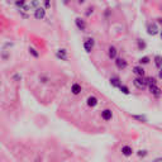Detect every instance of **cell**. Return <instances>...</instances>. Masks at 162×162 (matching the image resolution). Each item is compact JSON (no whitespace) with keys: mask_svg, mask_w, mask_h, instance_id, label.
<instances>
[{"mask_svg":"<svg viewBox=\"0 0 162 162\" xmlns=\"http://www.w3.org/2000/svg\"><path fill=\"white\" fill-rule=\"evenodd\" d=\"M133 85L137 89L139 90H143L144 87L147 86V82H146V79H144V76H137V77L133 80Z\"/></svg>","mask_w":162,"mask_h":162,"instance_id":"cell-1","label":"cell"},{"mask_svg":"<svg viewBox=\"0 0 162 162\" xmlns=\"http://www.w3.org/2000/svg\"><path fill=\"white\" fill-rule=\"evenodd\" d=\"M46 17V9L43 7H37L34 10V18L37 20H42Z\"/></svg>","mask_w":162,"mask_h":162,"instance_id":"cell-2","label":"cell"},{"mask_svg":"<svg viewBox=\"0 0 162 162\" xmlns=\"http://www.w3.org/2000/svg\"><path fill=\"white\" fill-rule=\"evenodd\" d=\"M75 24H76V27L79 28V31H81V32L86 31V22L82 18H80V17H77V18L75 19Z\"/></svg>","mask_w":162,"mask_h":162,"instance_id":"cell-3","label":"cell"},{"mask_svg":"<svg viewBox=\"0 0 162 162\" xmlns=\"http://www.w3.org/2000/svg\"><path fill=\"white\" fill-rule=\"evenodd\" d=\"M158 32H160V28H158V25L156 24V23H151V24L148 25V28H147V33H148L149 36H156Z\"/></svg>","mask_w":162,"mask_h":162,"instance_id":"cell-4","label":"cell"},{"mask_svg":"<svg viewBox=\"0 0 162 162\" xmlns=\"http://www.w3.org/2000/svg\"><path fill=\"white\" fill-rule=\"evenodd\" d=\"M94 45H95V42H94L93 38H87L86 41L84 42V48L86 52H91L94 48Z\"/></svg>","mask_w":162,"mask_h":162,"instance_id":"cell-5","label":"cell"},{"mask_svg":"<svg viewBox=\"0 0 162 162\" xmlns=\"http://www.w3.org/2000/svg\"><path fill=\"white\" fill-rule=\"evenodd\" d=\"M148 86H149V93H151L153 96H156V98H160L161 96V89L157 86V84L156 85H148Z\"/></svg>","mask_w":162,"mask_h":162,"instance_id":"cell-6","label":"cell"},{"mask_svg":"<svg viewBox=\"0 0 162 162\" xmlns=\"http://www.w3.org/2000/svg\"><path fill=\"white\" fill-rule=\"evenodd\" d=\"M101 118L105 122H109V120H111V118H113V111H111L110 109H104V110H101Z\"/></svg>","mask_w":162,"mask_h":162,"instance_id":"cell-7","label":"cell"},{"mask_svg":"<svg viewBox=\"0 0 162 162\" xmlns=\"http://www.w3.org/2000/svg\"><path fill=\"white\" fill-rule=\"evenodd\" d=\"M117 53H118V51H117V48L114 46H110L108 48V57L110 58V60H115V58H117Z\"/></svg>","mask_w":162,"mask_h":162,"instance_id":"cell-8","label":"cell"},{"mask_svg":"<svg viewBox=\"0 0 162 162\" xmlns=\"http://www.w3.org/2000/svg\"><path fill=\"white\" fill-rule=\"evenodd\" d=\"M56 56H57V58H60V60L62 61H67V51L63 48L58 49L57 52H56Z\"/></svg>","mask_w":162,"mask_h":162,"instance_id":"cell-9","label":"cell"},{"mask_svg":"<svg viewBox=\"0 0 162 162\" xmlns=\"http://www.w3.org/2000/svg\"><path fill=\"white\" fill-rule=\"evenodd\" d=\"M115 65L119 70H124L128 63H127V61L124 58H115Z\"/></svg>","mask_w":162,"mask_h":162,"instance_id":"cell-10","label":"cell"},{"mask_svg":"<svg viewBox=\"0 0 162 162\" xmlns=\"http://www.w3.org/2000/svg\"><path fill=\"white\" fill-rule=\"evenodd\" d=\"M86 103H87V105H89L90 108H95L96 105H98V98H96V96H89V98H87V100H86Z\"/></svg>","mask_w":162,"mask_h":162,"instance_id":"cell-11","label":"cell"},{"mask_svg":"<svg viewBox=\"0 0 162 162\" xmlns=\"http://www.w3.org/2000/svg\"><path fill=\"white\" fill-rule=\"evenodd\" d=\"M82 91V87H81V85L80 84H72V86H71V93L73 94V95H79Z\"/></svg>","mask_w":162,"mask_h":162,"instance_id":"cell-12","label":"cell"},{"mask_svg":"<svg viewBox=\"0 0 162 162\" xmlns=\"http://www.w3.org/2000/svg\"><path fill=\"white\" fill-rule=\"evenodd\" d=\"M122 153H123V156H125V157H129V156H132V153H133V149H132L131 146H123L122 147Z\"/></svg>","mask_w":162,"mask_h":162,"instance_id":"cell-13","label":"cell"},{"mask_svg":"<svg viewBox=\"0 0 162 162\" xmlns=\"http://www.w3.org/2000/svg\"><path fill=\"white\" fill-rule=\"evenodd\" d=\"M133 73L137 76H144V69L142 66H135L133 67Z\"/></svg>","mask_w":162,"mask_h":162,"instance_id":"cell-14","label":"cell"},{"mask_svg":"<svg viewBox=\"0 0 162 162\" xmlns=\"http://www.w3.org/2000/svg\"><path fill=\"white\" fill-rule=\"evenodd\" d=\"M110 84H111V86H114V87H119L120 85V80H119V77H111L110 79Z\"/></svg>","mask_w":162,"mask_h":162,"instance_id":"cell-15","label":"cell"},{"mask_svg":"<svg viewBox=\"0 0 162 162\" xmlns=\"http://www.w3.org/2000/svg\"><path fill=\"white\" fill-rule=\"evenodd\" d=\"M161 62H162V57L160 55H157L155 57V65H156V67H157V70H161Z\"/></svg>","mask_w":162,"mask_h":162,"instance_id":"cell-16","label":"cell"},{"mask_svg":"<svg viewBox=\"0 0 162 162\" xmlns=\"http://www.w3.org/2000/svg\"><path fill=\"white\" fill-rule=\"evenodd\" d=\"M139 65L142 66V65H148L149 63V57H147V56H144V57H142V58H139Z\"/></svg>","mask_w":162,"mask_h":162,"instance_id":"cell-17","label":"cell"},{"mask_svg":"<svg viewBox=\"0 0 162 162\" xmlns=\"http://www.w3.org/2000/svg\"><path fill=\"white\" fill-rule=\"evenodd\" d=\"M146 82H147V85H156L157 84V80H156V77H147Z\"/></svg>","mask_w":162,"mask_h":162,"instance_id":"cell-18","label":"cell"},{"mask_svg":"<svg viewBox=\"0 0 162 162\" xmlns=\"http://www.w3.org/2000/svg\"><path fill=\"white\" fill-rule=\"evenodd\" d=\"M119 90L122 91L123 94H125V95H128V94H129V89L125 86V85H120V86H119Z\"/></svg>","mask_w":162,"mask_h":162,"instance_id":"cell-19","label":"cell"},{"mask_svg":"<svg viewBox=\"0 0 162 162\" xmlns=\"http://www.w3.org/2000/svg\"><path fill=\"white\" fill-rule=\"evenodd\" d=\"M138 48H139V49L146 48V42H144L143 39H138Z\"/></svg>","mask_w":162,"mask_h":162,"instance_id":"cell-20","label":"cell"},{"mask_svg":"<svg viewBox=\"0 0 162 162\" xmlns=\"http://www.w3.org/2000/svg\"><path fill=\"white\" fill-rule=\"evenodd\" d=\"M29 53H31L32 56H33V57H36V58L39 57V53H38V52H37L34 48H32V47H31V48H29Z\"/></svg>","mask_w":162,"mask_h":162,"instance_id":"cell-21","label":"cell"},{"mask_svg":"<svg viewBox=\"0 0 162 162\" xmlns=\"http://www.w3.org/2000/svg\"><path fill=\"white\" fill-rule=\"evenodd\" d=\"M132 118H134V119L139 120V122H143V123H146V122H147V119H146L144 117H142V115H132Z\"/></svg>","mask_w":162,"mask_h":162,"instance_id":"cell-22","label":"cell"},{"mask_svg":"<svg viewBox=\"0 0 162 162\" xmlns=\"http://www.w3.org/2000/svg\"><path fill=\"white\" fill-rule=\"evenodd\" d=\"M43 1H45V9H49V8H51V1H49V0H43Z\"/></svg>","mask_w":162,"mask_h":162,"instance_id":"cell-23","label":"cell"},{"mask_svg":"<svg viewBox=\"0 0 162 162\" xmlns=\"http://www.w3.org/2000/svg\"><path fill=\"white\" fill-rule=\"evenodd\" d=\"M93 13H94V8H87V9H86V13H85V14H86V17H90Z\"/></svg>","mask_w":162,"mask_h":162,"instance_id":"cell-24","label":"cell"},{"mask_svg":"<svg viewBox=\"0 0 162 162\" xmlns=\"http://www.w3.org/2000/svg\"><path fill=\"white\" fill-rule=\"evenodd\" d=\"M31 7H33V8H37V7H38V0H33V1L31 3Z\"/></svg>","mask_w":162,"mask_h":162,"instance_id":"cell-25","label":"cell"},{"mask_svg":"<svg viewBox=\"0 0 162 162\" xmlns=\"http://www.w3.org/2000/svg\"><path fill=\"white\" fill-rule=\"evenodd\" d=\"M147 153H146V151H139L138 152V156H141V157H142V156H146Z\"/></svg>","mask_w":162,"mask_h":162,"instance_id":"cell-26","label":"cell"},{"mask_svg":"<svg viewBox=\"0 0 162 162\" xmlns=\"http://www.w3.org/2000/svg\"><path fill=\"white\" fill-rule=\"evenodd\" d=\"M76 3H77V4H84L85 1H86V0H75Z\"/></svg>","mask_w":162,"mask_h":162,"instance_id":"cell-27","label":"cell"},{"mask_svg":"<svg viewBox=\"0 0 162 162\" xmlns=\"http://www.w3.org/2000/svg\"><path fill=\"white\" fill-rule=\"evenodd\" d=\"M155 162H161V158H157V160H156Z\"/></svg>","mask_w":162,"mask_h":162,"instance_id":"cell-28","label":"cell"},{"mask_svg":"<svg viewBox=\"0 0 162 162\" xmlns=\"http://www.w3.org/2000/svg\"><path fill=\"white\" fill-rule=\"evenodd\" d=\"M23 1H25V0H23Z\"/></svg>","mask_w":162,"mask_h":162,"instance_id":"cell-29","label":"cell"}]
</instances>
